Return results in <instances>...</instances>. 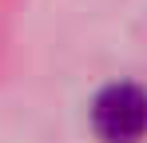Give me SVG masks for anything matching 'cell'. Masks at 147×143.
<instances>
[{"label":"cell","mask_w":147,"mask_h":143,"mask_svg":"<svg viewBox=\"0 0 147 143\" xmlns=\"http://www.w3.org/2000/svg\"><path fill=\"white\" fill-rule=\"evenodd\" d=\"M92 131L103 143H139L147 135V92L139 84H107L92 99Z\"/></svg>","instance_id":"1"}]
</instances>
